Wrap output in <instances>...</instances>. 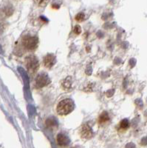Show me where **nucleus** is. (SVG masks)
Segmentation results:
<instances>
[{"instance_id":"nucleus-9","label":"nucleus","mask_w":147,"mask_h":148,"mask_svg":"<svg viewBox=\"0 0 147 148\" xmlns=\"http://www.w3.org/2000/svg\"><path fill=\"white\" fill-rule=\"evenodd\" d=\"M109 121V115L107 112H103L101 113L100 116H99L98 119V123L100 125H105L106 123L108 122Z\"/></svg>"},{"instance_id":"nucleus-4","label":"nucleus","mask_w":147,"mask_h":148,"mask_svg":"<svg viewBox=\"0 0 147 148\" xmlns=\"http://www.w3.org/2000/svg\"><path fill=\"white\" fill-rule=\"evenodd\" d=\"M50 82V79L46 73H40L36 79V85L37 88H43Z\"/></svg>"},{"instance_id":"nucleus-7","label":"nucleus","mask_w":147,"mask_h":148,"mask_svg":"<svg viewBox=\"0 0 147 148\" xmlns=\"http://www.w3.org/2000/svg\"><path fill=\"white\" fill-rule=\"evenodd\" d=\"M57 143L61 146H66L70 143V139L67 138V136H66L65 135L59 133L57 136Z\"/></svg>"},{"instance_id":"nucleus-11","label":"nucleus","mask_w":147,"mask_h":148,"mask_svg":"<svg viewBox=\"0 0 147 148\" xmlns=\"http://www.w3.org/2000/svg\"><path fill=\"white\" fill-rule=\"evenodd\" d=\"M129 121L127 119H124L120 121V127L123 130H126L127 128L129 127Z\"/></svg>"},{"instance_id":"nucleus-3","label":"nucleus","mask_w":147,"mask_h":148,"mask_svg":"<svg viewBox=\"0 0 147 148\" xmlns=\"http://www.w3.org/2000/svg\"><path fill=\"white\" fill-rule=\"evenodd\" d=\"M25 64L30 74H35L39 68V60L34 56H29L25 59Z\"/></svg>"},{"instance_id":"nucleus-10","label":"nucleus","mask_w":147,"mask_h":148,"mask_svg":"<svg viewBox=\"0 0 147 148\" xmlns=\"http://www.w3.org/2000/svg\"><path fill=\"white\" fill-rule=\"evenodd\" d=\"M71 84H72L71 79H70V77H67V79L64 81L63 84H62V88L65 90H68L69 89H70Z\"/></svg>"},{"instance_id":"nucleus-12","label":"nucleus","mask_w":147,"mask_h":148,"mask_svg":"<svg viewBox=\"0 0 147 148\" xmlns=\"http://www.w3.org/2000/svg\"><path fill=\"white\" fill-rule=\"evenodd\" d=\"M84 17H85L84 14L79 13V14H78L77 15L75 16V20L78 21V22H82L84 19Z\"/></svg>"},{"instance_id":"nucleus-8","label":"nucleus","mask_w":147,"mask_h":148,"mask_svg":"<svg viewBox=\"0 0 147 148\" xmlns=\"http://www.w3.org/2000/svg\"><path fill=\"white\" fill-rule=\"evenodd\" d=\"M1 11H2V14H3L4 16H10L14 13V8L11 5H7V6L4 7L1 10Z\"/></svg>"},{"instance_id":"nucleus-5","label":"nucleus","mask_w":147,"mask_h":148,"mask_svg":"<svg viewBox=\"0 0 147 148\" xmlns=\"http://www.w3.org/2000/svg\"><path fill=\"white\" fill-rule=\"evenodd\" d=\"M80 134L81 138L84 139H90L92 136V130L88 125H84L80 130Z\"/></svg>"},{"instance_id":"nucleus-13","label":"nucleus","mask_w":147,"mask_h":148,"mask_svg":"<svg viewBox=\"0 0 147 148\" xmlns=\"http://www.w3.org/2000/svg\"><path fill=\"white\" fill-rule=\"evenodd\" d=\"M36 3L39 5L43 7V6H45L47 3H48L49 0H36Z\"/></svg>"},{"instance_id":"nucleus-6","label":"nucleus","mask_w":147,"mask_h":148,"mask_svg":"<svg viewBox=\"0 0 147 148\" xmlns=\"http://www.w3.org/2000/svg\"><path fill=\"white\" fill-rule=\"evenodd\" d=\"M44 65L47 68H51L55 63V57L53 54H47L44 58Z\"/></svg>"},{"instance_id":"nucleus-1","label":"nucleus","mask_w":147,"mask_h":148,"mask_svg":"<svg viewBox=\"0 0 147 148\" xmlns=\"http://www.w3.org/2000/svg\"><path fill=\"white\" fill-rule=\"evenodd\" d=\"M74 108L75 104L73 101L70 99H65L59 103V104L57 105L56 110L57 113L61 116H65L73 111Z\"/></svg>"},{"instance_id":"nucleus-14","label":"nucleus","mask_w":147,"mask_h":148,"mask_svg":"<svg viewBox=\"0 0 147 148\" xmlns=\"http://www.w3.org/2000/svg\"><path fill=\"white\" fill-rule=\"evenodd\" d=\"M74 33H75V34H77V35H79V34H80L81 33V28L80 26H75V27H74Z\"/></svg>"},{"instance_id":"nucleus-2","label":"nucleus","mask_w":147,"mask_h":148,"mask_svg":"<svg viewBox=\"0 0 147 148\" xmlns=\"http://www.w3.org/2000/svg\"><path fill=\"white\" fill-rule=\"evenodd\" d=\"M39 39L36 36H26L22 39V46L28 51H34L38 46Z\"/></svg>"}]
</instances>
